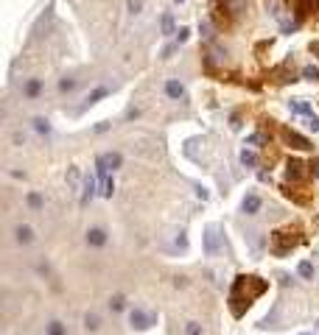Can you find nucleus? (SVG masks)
<instances>
[{
	"label": "nucleus",
	"mask_w": 319,
	"mask_h": 335,
	"mask_svg": "<svg viewBox=\"0 0 319 335\" xmlns=\"http://www.w3.org/2000/svg\"><path fill=\"white\" fill-rule=\"evenodd\" d=\"M39 89H42V81H37V79H31V81L26 84V95H28V98H37Z\"/></svg>",
	"instance_id": "obj_19"
},
{
	"label": "nucleus",
	"mask_w": 319,
	"mask_h": 335,
	"mask_svg": "<svg viewBox=\"0 0 319 335\" xmlns=\"http://www.w3.org/2000/svg\"><path fill=\"white\" fill-rule=\"evenodd\" d=\"M81 190H84V193H81V201H79V204L87 207V204H90V199L96 196V176H87L84 184H81Z\"/></svg>",
	"instance_id": "obj_7"
},
{
	"label": "nucleus",
	"mask_w": 319,
	"mask_h": 335,
	"mask_svg": "<svg viewBox=\"0 0 319 335\" xmlns=\"http://www.w3.org/2000/svg\"><path fill=\"white\" fill-rule=\"evenodd\" d=\"M129 324H132L134 330H149V327L154 324V319H151V316H146L143 310H132V316H129Z\"/></svg>",
	"instance_id": "obj_6"
},
{
	"label": "nucleus",
	"mask_w": 319,
	"mask_h": 335,
	"mask_svg": "<svg viewBox=\"0 0 319 335\" xmlns=\"http://www.w3.org/2000/svg\"><path fill=\"white\" fill-rule=\"evenodd\" d=\"M14 237H17V243L28 246V243L34 241V229H31V226H26V224H20V226L14 229Z\"/></svg>",
	"instance_id": "obj_9"
},
{
	"label": "nucleus",
	"mask_w": 319,
	"mask_h": 335,
	"mask_svg": "<svg viewBox=\"0 0 319 335\" xmlns=\"http://www.w3.org/2000/svg\"><path fill=\"white\" fill-rule=\"evenodd\" d=\"M129 11H140V0H129Z\"/></svg>",
	"instance_id": "obj_37"
},
{
	"label": "nucleus",
	"mask_w": 319,
	"mask_h": 335,
	"mask_svg": "<svg viewBox=\"0 0 319 335\" xmlns=\"http://www.w3.org/2000/svg\"><path fill=\"white\" fill-rule=\"evenodd\" d=\"M241 162H244L246 167H255V165H258V154H255V151H246V148H244V151H241Z\"/></svg>",
	"instance_id": "obj_20"
},
{
	"label": "nucleus",
	"mask_w": 319,
	"mask_h": 335,
	"mask_svg": "<svg viewBox=\"0 0 319 335\" xmlns=\"http://www.w3.org/2000/svg\"><path fill=\"white\" fill-rule=\"evenodd\" d=\"M123 304H126V299H123V296H112L109 299V307L112 310H123Z\"/></svg>",
	"instance_id": "obj_30"
},
{
	"label": "nucleus",
	"mask_w": 319,
	"mask_h": 335,
	"mask_svg": "<svg viewBox=\"0 0 319 335\" xmlns=\"http://www.w3.org/2000/svg\"><path fill=\"white\" fill-rule=\"evenodd\" d=\"M241 209H244L246 215H255L258 209H261V196H255V193H249L244 199V204H241Z\"/></svg>",
	"instance_id": "obj_10"
},
{
	"label": "nucleus",
	"mask_w": 319,
	"mask_h": 335,
	"mask_svg": "<svg viewBox=\"0 0 319 335\" xmlns=\"http://www.w3.org/2000/svg\"><path fill=\"white\" fill-rule=\"evenodd\" d=\"M11 140H14V146H26V137H22V134H20V131H17V134H14V137H11Z\"/></svg>",
	"instance_id": "obj_35"
},
{
	"label": "nucleus",
	"mask_w": 319,
	"mask_h": 335,
	"mask_svg": "<svg viewBox=\"0 0 319 335\" xmlns=\"http://www.w3.org/2000/svg\"><path fill=\"white\" fill-rule=\"evenodd\" d=\"M34 129H37L39 134H51V123L45 121V117H34Z\"/></svg>",
	"instance_id": "obj_22"
},
{
	"label": "nucleus",
	"mask_w": 319,
	"mask_h": 335,
	"mask_svg": "<svg viewBox=\"0 0 319 335\" xmlns=\"http://www.w3.org/2000/svg\"><path fill=\"white\" fill-rule=\"evenodd\" d=\"M199 31H202V37H204V39H210V37H213V28H210V22H208V20H202Z\"/></svg>",
	"instance_id": "obj_32"
},
{
	"label": "nucleus",
	"mask_w": 319,
	"mask_h": 335,
	"mask_svg": "<svg viewBox=\"0 0 319 335\" xmlns=\"http://www.w3.org/2000/svg\"><path fill=\"white\" fill-rule=\"evenodd\" d=\"M174 51H176V45H168V47L163 51V59H171V53H174Z\"/></svg>",
	"instance_id": "obj_36"
},
{
	"label": "nucleus",
	"mask_w": 319,
	"mask_h": 335,
	"mask_svg": "<svg viewBox=\"0 0 319 335\" xmlns=\"http://www.w3.org/2000/svg\"><path fill=\"white\" fill-rule=\"evenodd\" d=\"M176 3H182V0H176Z\"/></svg>",
	"instance_id": "obj_39"
},
{
	"label": "nucleus",
	"mask_w": 319,
	"mask_h": 335,
	"mask_svg": "<svg viewBox=\"0 0 319 335\" xmlns=\"http://www.w3.org/2000/svg\"><path fill=\"white\" fill-rule=\"evenodd\" d=\"M288 106H291V112H297V115H305V117L314 115V112H311V104H308V101H303V98L288 101Z\"/></svg>",
	"instance_id": "obj_11"
},
{
	"label": "nucleus",
	"mask_w": 319,
	"mask_h": 335,
	"mask_svg": "<svg viewBox=\"0 0 319 335\" xmlns=\"http://www.w3.org/2000/svg\"><path fill=\"white\" fill-rule=\"evenodd\" d=\"M106 95H109V89H106V87H98V89H93V92L84 98V101H87L84 106H93V104H98V101H101V98H106Z\"/></svg>",
	"instance_id": "obj_16"
},
{
	"label": "nucleus",
	"mask_w": 319,
	"mask_h": 335,
	"mask_svg": "<svg viewBox=\"0 0 319 335\" xmlns=\"http://www.w3.org/2000/svg\"><path fill=\"white\" fill-rule=\"evenodd\" d=\"M165 95H168V98H182V95H185V87L171 79V81H165Z\"/></svg>",
	"instance_id": "obj_13"
},
{
	"label": "nucleus",
	"mask_w": 319,
	"mask_h": 335,
	"mask_svg": "<svg viewBox=\"0 0 319 335\" xmlns=\"http://www.w3.org/2000/svg\"><path fill=\"white\" fill-rule=\"evenodd\" d=\"M269 140H271L269 134H252L246 142H249V146H269Z\"/></svg>",
	"instance_id": "obj_24"
},
{
	"label": "nucleus",
	"mask_w": 319,
	"mask_h": 335,
	"mask_svg": "<svg viewBox=\"0 0 319 335\" xmlns=\"http://www.w3.org/2000/svg\"><path fill=\"white\" fill-rule=\"evenodd\" d=\"M87 243H90V246H104V243H106V232L98 229V226H96V229H90V232H87Z\"/></svg>",
	"instance_id": "obj_12"
},
{
	"label": "nucleus",
	"mask_w": 319,
	"mask_h": 335,
	"mask_svg": "<svg viewBox=\"0 0 319 335\" xmlns=\"http://www.w3.org/2000/svg\"><path fill=\"white\" fill-rule=\"evenodd\" d=\"M305 123H308V129L319 131V117H316V115H311V117H308V121H305Z\"/></svg>",
	"instance_id": "obj_33"
},
{
	"label": "nucleus",
	"mask_w": 319,
	"mask_h": 335,
	"mask_svg": "<svg viewBox=\"0 0 319 335\" xmlns=\"http://www.w3.org/2000/svg\"><path fill=\"white\" fill-rule=\"evenodd\" d=\"M316 6H319V0H297V14L305 17V14H311Z\"/></svg>",
	"instance_id": "obj_15"
},
{
	"label": "nucleus",
	"mask_w": 319,
	"mask_h": 335,
	"mask_svg": "<svg viewBox=\"0 0 319 335\" xmlns=\"http://www.w3.org/2000/svg\"><path fill=\"white\" fill-rule=\"evenodd\" d=\"M185 335H202V327H199L196 321H188V327H185Z\"/></svg>",
	"instance_id": "obj_31"
},
{
	"label": "nucleus",
	"mask_w": 319,
	"mask_h": 335,
	"mask_svg": "<svg viewBox=\"0 0 319 335\" xmlns=\"http://www.w3.org/2000/svg\"><path fill=\"white\" fill-rule=\"evenodd\" d=\"M163 34H165V37H171V34H174V17H171V14L163 17Z\"/></svg>",
	"instance_id": "obj_25"
},
{
	"label": "nucleus",
	"mask_w": 319,
	"mask_h": 335,
	"mask_svg": "<svg viewBox=\"0 0 319 335\" xmlns=\"http://www.w3.org/2000/svg\"><path fill=\"white\" fill-rule=\"evenodd\" d=\"M283 140H286L291 148H297V151H308V148H311V142L305 140L303 134H297L294 129H283Z\"/></svg>",
	"instance_id": "obj_5"
},
{
	"label": "nucleus",
	"mask_w": 319,
	"mask_h": 335,
	"mask_svg": "<svg viewBox=\"0 0 319 335\" xmlns=\"http://www.w3.org/2000/svg\"><path fill=\"white\" fill-rule=\"evenodd\" d=\"M48 335H64V327H62V321H51V327H48Z\"/></svg>",
	"instance_id": "obj_29"
},
{
	"label": "nucleus",
	"mask_w": 319,
	"mask_h": 335,
	"mask_svg": "<svg viewBox=\"0 0 319 335\" xmlns=\"http://www.w3.org/2000/svg\"><path fill=\"white\" fill-rule=\"evenodd\" d=\"M28 207L31 209H42V196L39 193H28Z\"/></svg>",
	"instance_id": "obj_26"
},
{
	"label": "nucleus",
	"mask_w": 319,
	"mask_h": 335,
	"mask_svg": "<svg viewBox=\"0 0 319 335\" xmlns=\"http://www.w3.org/2000/svg\"><path fill=\"white\" fill-rule=\"evenodd\" d=\"M123 165V157L118 151H109V154H101V157H98V162H96V167H98V176H106V171H115V167H121Z\"/></svg>",
	"instance_id": "obj_4"
},
{
	"label": "nucleus",
	"mask_w": 319,
	"mask_h": 335,
	"mask_svg": "<svg viewBox=\"0 0 319 335\" xmlns=\"http://www.w3.org/2000/svg\"><path fill=\"white\" fill-rule=\"evenodd\" d=\"M263 291H266V282H263L261 277H246V274L235 277L233 293H230V304H233V313H235V316H241V313H244V304L249 307L252 299H258Z\"/></svg>",
	"instance_id": "obj_1"
},
{
	"label": "nucleus",
	"mask_w": 319,
	"mask_h": 335,
	"mask_svg": "<svg viewBox=\"0 0 319 335\" xmlns=\"http://www.w3.org/2000/svg\"><path fill=\"white\" fill-rule=\"evenodd\" d=\"M303 79L316 81V79H319V67H305V70H303Z\"/></svg>",
	"instance_id": "obj_28"
},
{
	"label": "nucleus",
	"mask_w": 319,
	"mask_h": 335,
	"mask_svg": "<svg viewBox=\"0 0 319 335\" xmlns=\"http://www.w3.org/2000/svg\"><path fill=\"white\" fill-rule=\"evenodd\" d=\"M297 271H300V277H303V279H311V277H314V266H311L308 260H305V262H300V268H297Z\"/></svg>",
	"instance_id": "obj_23"
},
{
	"label": "nucleus",
	"mask_w": 319,
	"mask_h": 335,
	"mask_svg": "<svg viewBox=\"0 0 319 335\" xmlns=\"http://www.w3.org/2000/svg\"><path fill=\"white\" fill-rule=\"evenodd\" d=\"M98 327H101V319H98L96 313H87V316H84V330H87V332H96Z\"/></svg>",
	"instance_id": "obj_17"
},
{
	"label": "nucleus",
	"mask_w": 319,
	"mask_h": 335,
	"mask_svg": "<svg viewBox=\"0 0 319 335\" xmlns=\"http://www.w3.org/2000/svg\"><path fill=\"white\" fill-rule=\"evenodd\" d=\"M67 184H70V190H79V184H81V171L79 167H70L67 171Z\"/></svg>",
	"instance_id": "obj_18"
},
{
	"label": "nucleus",
	"mask_w": 319,
	"mask_h": 335,
	"mask_svg": "<svg viewBox=\"0 0 319 335\" xmlns=\"http://www.w3.org/2000/svg\"><path fill=\"white\" fill-rule=\"evenodd\" d=\"M218 251H221V229H218L216 224H210L208 229H204V254L216 257Z\"/></svg>",
	"instance_id": "obj_3"
},
{
	"label": "nucleus",
	"mask_w": 319,
	"mask_h": 335,
	"mask_svg": "<svg viewBox=\"0 0 319 335\" xmlns=\"http://www.w3.org/2000/svg\"><path fill=\"white\" fill-rule=\"evenodd\" d=\"M59 89H62V92H70V89H76V79H62V81H59Z\"/></svg>",
	"instance_id": "obj_27"
},
{
	"label": "nucleus",
	"mask_w": 319,
	"mask_h": 335,
	"mask_svg": "<svg viewBox=\"0 0 319 335\" xmlns=\"http://www.w3.org/2000/svg\"><path fill=\"white\" fill-rule=\"evenodd\" d=\"M112 193H115V182L104 176V182H101V196H104V199H112Z\"/></svg>",
	"instance_id": "obj_21"
},
{
	"label": "nucleus",
	"mask_w": 319,
	"mask_h": 335,
	"mask_svg": "<svg viewBox=\"0 0 319 335\" xmlns=\"http://www.w3.org/2000/svg\"><path fill=\"white\" fill-rule=\"evenodd\" d=\"M188 37H191V31H188V28H179V39H176V42L182 45V42H188Z\"/></svg>",
	"instance_id": "obj_34"
},
{
	"label": "nucleus",
	"mask_w": 319,
	"mask_h": 335,
	"mask_svg": "<svg viewBox=\"0 0 319 335\" xmlns=\"http://www.w3.org/2000/svg\"><path fill=\"white\" fill-rule=\"evenodd\" d=\"M311 167H316V179H319V159H316V162H314V165H311Z\"/></svg>",
	"instance_id": "obj_38"
},
{
	"label": "nucleus",
	"mask_w": 319,
	"mask_h": 335,
	"mask_svg": "<svg viewBox=\"0 0 319 335\" xmlns=\"http://www.w3.org/2000/svg\"><path fill=\"white\" fill-rule=\"evenodd\" d=\"M300 241H303V237H300V232H288V229L275 232V235H271V251H275L277 257H283V254H288V249L297 246Z\"/></svg>",
	"instance_id": "obj_2"
},
{
	"label": "nucleus",
	"mask_w": 319,
	"mask_h": 335,
	"mask_svg": "<svg viewBox=\"0 0 319 335\" xmlns=\"http://www.w3.org/2000/svg\"><path fill=\"white\" fill-rule=\"evenodd\" d=\"M218 9L227 11V14H233V17H238L241 11H244V0H221V3H218Z\"/></svg>",
	"instance_id": "obj_8"
},
{
	"label": "nucleus",
	"mask_w": 319,
	"mask_h": 335,
	"mask_svg": "<svg viewBox=\"0 0 319 335\" xmlns=\"http://www.w3.org/2000/svg\"><path fill=\"white\" fill-rule=\"evenodd\" d=\"M303 162H300V159H288V167H286V173H288V179H294V182H297V179H303Z\"/></svg>",
	"instance_id": "obj_14"
}]
</instances>
